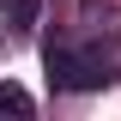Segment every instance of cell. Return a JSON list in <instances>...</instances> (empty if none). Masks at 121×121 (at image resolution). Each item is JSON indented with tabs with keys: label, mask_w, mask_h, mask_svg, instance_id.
<instances>
[{
	"label": "cell",
	"mask_w": 121,
	"mask_h": 121,
	"mask_svg": "<svg viewBox=\"0 0 121 121\" xmlns=\"http://www.w3.org/2000/svg\"><path fill=\"white\" fill-rule=\"evenodd\" d=\"M36 12H43V0H0V18H6L12 30H30Z\"/></svg>",
	"instance_id": "cell-3"
},
{
	"label": "cell",
	"mask_w": 121,
	"mask_h": 121,
	"mask_svg": "<svg viewBox=\"0 0 121 121\" xmlns=\"http://www.w3.org/2000/svg\"><path fill=\"white\" fill-rule=\"evenodd\" d=\"M30 109H36V103H30L24 85H0V121H6V115H12V121H30Z\"/></svg>",
	"instance_id": "cell-2"
},
{
	"label": "cell",
	"mask_w": 121,
	"mask_h": 121,
	"mask_svg": "<svg viewBox=\"0 0 121 121\" xmlns=\"http://www.w3.org/2000/svg\"><path fill=\"white\" fill-rule=\"evenodd\" d=\"M43 60H48V79L60 91H103L109 85V67L97 55H85V48H73V43H48Z\"/></svg>",
	"instance_id": "cell-1"
}]
</instances>
